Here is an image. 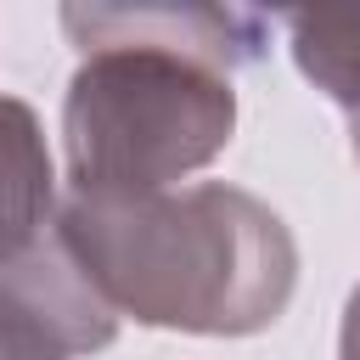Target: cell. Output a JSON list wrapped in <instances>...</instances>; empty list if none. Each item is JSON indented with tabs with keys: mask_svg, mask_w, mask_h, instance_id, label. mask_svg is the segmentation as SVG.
<instances>
[{
	"mask_svg": "<svg viewBox=\"0 0 360 360\" xmlns=\"http://www.w3.org/2000/svg\"><path fill=\"white\" fill-rule=\"evenodd\" d=\"M287 51L298 73L349 118H360V6H304L281 11Z\"/></svg>",
	"mask_w": 360,
	"mask_h": 360,
	"instance_id": "obj_6",
	"label": "cell"
},
{
	"mask_svg": "<svg viewBox=\"0 0 360 360\" xmlns=\"http://www.w3.org/2000/svg\"><path fill=\"white\" fill-rule=\"evenodd\" d=\"M62 34L90 45H163L236 73L270 51V17L248 6H62Z\"/></svg>",
	"mask_w": 360,
	"mask_h": 360,
	"instance_id": "obj_4",
	"label": "cell"
},
{
	"mask_svg": "<svg viewBox=\"0 0 360 360\" xmlns=\"http://www.w3.org/2000/svg\"><path fill=\"white\" fill-rule=\"evenodd\" d=\"M349 146H354V163H360V118H349Z\"/></svg>",
	"mask_w": 360,
	"mask_h": 360,
	"instance_id": "obj_8",
	"label": "cell"
},
{
	"mask_svg": "<svg viewBox=\"0 0 360 360\" xmlns=\"http://www.w3.org/2000/svg\"><path fill=\"white\" fill-rule=\"evenodd\" d=\"M236 135L231 73L163 45H90L62 90L68 197L124 202L174 191Z\"/></svg>",
	"mask_w": 360,
	"mask_h": 360,
	"instance_id": "obj_2",
	"label": "cell"
},
{
	"mask_svg": "<svg viewBox=\"0 0 360 360\" xmlns=\"http://www.w3.org/2000/svg\"><path fill=\"white\" fill-rule=\"evenodd\" d=\"M118 338V315L84 281L56 225L39 248L0 264V360H79Z\"/></svg>",
	"mask_w": 360,
	"mask_h": 360,
	"instance_id": "obj_3",
	"label": "cell"
},
{
	"mask_svg": "<svg viewBox=\"0 0 360 360\" xmlns=\"http://www.w3.org/2000/svg\"><path fill=\"white\" fill-rule=\"evenodd\" d=\"M56 163L39 112L22 96H0V264L39 248L56 225Z\"/></svg>",
	"mask_w": 360,
	"mask_h": 360,
	"instance_id": "obj_5",
	"label": "cell"
},
{
	"mask_svg": "<svg viewBox=\"0 0 360 360\" xmlns=\"http://www.w3.org/2000/svg\"><path fill=\"white\" fill-rule=\"evenodd\" d=\"M56 236L118 321L129 315L158 332L253 338L298 292L287 219L231 180H191L124 202L68 197Z\"/></svg>",
	"mask_w": 360,
	"mask_h": 360,
	"instance_id": "obj_1",
	"label": "cell"
},
{
	"mask_svg": "<svg viewBox=\"0 0 360 360\" xmlns=\"http://www.w3.org/2000/svg\"><path fill=\"white\" fill-rule=\"evenodd\" d=\"M338 360H360V281L343 298V321H338Z\"/></svg>",
	"mask_w": 360,
	"mask_h": 360,
	"instance_id": "obj_7",
	"label": "cell"
}]
</instances>
